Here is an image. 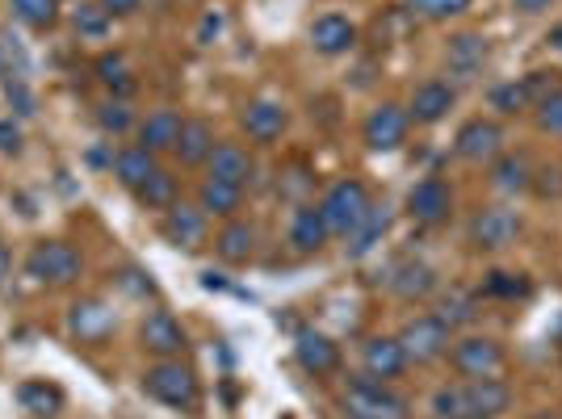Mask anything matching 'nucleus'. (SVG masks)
Instances as JSON below:
<instances>
[{"mask_svg": "<svg viewBox=\"0 0 562 419\" xmlns=\"http://www.w3.org/2000/svg\"><path fill=\"white\" fill-rule=\"evenodd\" d=\"M370 206H374V197H370L366 181H357V177H345V181H336V185L324 193V202H319V210H324V223H328V231L331 235H345V239H349V235L361 227V218L370 214Z\"/></svg>", "mask_w": 562, "mask_h": 419, "instance_id": "nucleus-3", "label": "nucleus"}, {"mask_svg": "<svg viewBox=\"0 0 562 419\" xmlns=\"http://www.w3.org/2000/svg\"><path fill=\"white\" fill-rule=\"evenodd\" d=\"M9 9H13V18L25 22L30 30H55L59 18H64L59 0H9Z\"/></svg>", "mask_w": 562, "mask_h": 419, "instance_id": "nucleus-35", "label": "nucleus"}, {"mask_svg": "<svg viewBox=\"0 0 562 419\" xmlns=\"http://www.w3.org/2000/svg\"><path fill=\"white\" fill-rule=\"evenodd\" d=\"M135 202H139L143 210H172L177 206V177H172L168 168H160L147 185L135 189Z\"/></svg>", "mask_w": 562, "mask_h": 419, "instance_id": "nucleus-36", "label": "nucleus"}, {"mask_svg": "<svg viewBox=\"0 0 562 419\" xmlns=\"http://www.w3.org/2000/svg\"><path fill=\"white\" fill-rule=\"evenodd\" d=\"M139 344L151 352L156 361H177V356L186 352L189 336H186V327L177 324L168 310H151L139 324Z\"/></svg>", "mask_w": 562, "mask_h": 419, "instance_id": "nucleus-10", "label": "nucleus"}, {"mask_svg": "<svg viewBox=\"0 0 562 419\" xmlns=\"http://www.w3.org/2000/svg\"><path fill=\"white\" fill-rule=\"evenodd\" d=\"M0 71H4V55H0Z\"/></svg>", "mask_w": 562, "mask_h": 419, "instance_id": "nucleus-51", "label": "nucleus"}, {"mask_svg": "<svg viewBox=\"0 0 562 419\" xmlns=\"http://www.w3.org/2000/svg\"><path fill=\"white\" fill-rule=\"evenodd\" d=\"M361 365H366V377L374 382H395L407 373V352L395 336H370L361 349Z\"/></svg>", "mask_w": 562, "mask_h": 419, "instance_id": "nucleus-15", "label": "nucleus"}, {"mask_svg": "<svg viewBox=\"0 0 562 419\" xmlns=\"http://www.w3.org/2000/svg\"><path fill=\"white\" fill-rule=\"evenodd\" d=\"M386 231H391V206H386V202H382V206H370V214L361 218V227L349 235V257H366V252H374V244Z\"/></svg>", "mask_w": 562, "mask_h": 419, "instance_id": "nucleus-31", "label": "nucleus"}, {"mask_svg": "<svg viewBox=\"0 0 562 419\" xmlns=\"http://www.w3.org/2000/svg\"><path fill=\"white\" fill-rule=\"evenodd\" d=\"M328 239H331V231H328V223H324V210L319 206L294 210V218H290V248H294V252L315 257Z\"/></svg>", "mask_w": 562, "mask_h": 419, "instance_id": "nucleus-23", "label": "nucleus"}, {"mask_svg": "<svg viewBox=\"0 0 562 419\" xmlns=\"http://www.w3.org/2000/svg\"><path fill=\"white\" fill-rule=\"evenodd\" d=\"M520 84H525V93H529V105H538V101H546L550 93H559L562 76L559 71H529Z\"/></svg>", "mask_w": 562, "mask_h": 419, "instance_id": "nucleus-43", "label": "nucleus"}, {"mask_svg": "<svg viewBox=\"0 0 562 419\" xmlns=\"http://www.w3.org/2000/svg\"><path fill=\"white\" fill-rule=\"evenodd\" d=\"M550 4H554V0H513L516 13H529V18H533V13H546Z\"/></svg>", "mask_w": 562, "mask_h": 419, "instance_id": "nucleus-47", "label": "nucleus"}, {"mask_svg": "<svg viewBox=\"0 0 562 419\" xmlns=\"http://www.w3.org/2000/svg\"><path fill=\"white\" fill-rule=\"evenodd\" d=\"M407 214L420 227H441L453 214V189L441 177H424L420 185H412V193H407Z\"/></svg>", "mask_w": 562, "mask_h": 419, "instance_id": "nucleus-11", "label": "nucleus"}, {"mask_svg": "<svg viewBox=\"0 0 562 419\" xmlns=\"http://www.w3.org/2000/svg\"><path fill=\"white\" fill-rule=\"evenodd\" d=\"M403 352H407V365H437L449 356V344H453V331H449L437 315H416L398 327L395 336Z\"/></svg>", "mask_w": 562, "mask_h": 419, "instance_id": "nucleus-5", "label": "nucleus"}, {"mask_svg": "<svg viewBox=\"0 0 562 419\" xmlns=\"http://www.w3.org/2000/svg\"><path fill=\"white\" fill-rule=\"evenodd\" d=\"M252 172H257V163H252V156H248L239 143H218L211 151V160H206V177L227 181V185H239V189H248Z\"/></svg>", "mask_w": 562, "mask_h": 419, "instance_id": "nucleus-22", "label": "nucleus"}, {"mask_svg": "<svg viewBox=\"0 0 562 419\" xmlns=\"http://www.w3.org/2000/svg\"><path fill=\"white\" fill-rule=\"evenodd\" d=\"M9 273V252H4V244H0V278Z\"/></svg>", "mask_w": 562, "mask_h": 419, "instance_id": "nucleus-50", "label": "nucleus"}, {"mask_svg": "<svg viewBox=\"0 0 562 419\" xmlns=\"http://www.w3.org/2000/svg\"><path fill=\"white\" fill-rule=\"evenodd\" d=\"M504 151V126L495 117H470L453 135V156L467 163H492Z\"/></svg>", "mask_w": 562, "mask_h": 419, "instance_id": "nucleus-9", "label": "nucleus"}, {"mask_svg": "<svg viewBox=\"0 0 562 419\" xmlns=\"http://www.w3.org/2000/svg\"><path fill=\"white\" fill-rule=\"evenodd\" d=\"M294 361L311 377H328V373L340 370V344L331 336H324V331H315V327H303L299 340H294Z\"/></svg>", "mask_w": 562, "mask_h": 419, "instance_id": "nucleus-14", "label": "nucleus"}, {"mask_svg": "<svg viewBox=\"0 0 562 419\" xmlns=\"http://www.w3.org/2000/svg\"><path fill=\"white\" fill-rule=\"evenodd\" d=\"M239 126H244V135L252 143H278L285 135V126H290V114H285V105L281 101H269V97H257V101H248L244 105V114H239Z\"/></svg>", "mask_w": 562, "mask_h": 419, "instance_id": "nucleus-13", "label": "nucleus"}, {"mask_svg": "<svg viewBox=\"0 0 562 419\" xmlns=\"http://www.w3.org/2000/svg\"><path fill=\"white\" fill-rule=\"evenodd\" d=\"M18 403L34 419H55L64 411V390L55 382H47V377H30V382L18 386Z\"/></svg>", "mask_w": 562, "mask_h": 419, "instance_id": "nucleus-29", "label": "nucleus"}, {"mask_svg": "<svg viewBox=\"0 0 562 419\" xmlns=\"http://www.w3.org/2000/svg\"><path fill=\"white\" fill-rule=\"evenodd\" d=\"M198 210H202L206 218H235V214L244 210V189L206 177V181L198 185Z\"/></svg>", "mask_w": 562, "mask_h": 419, "instance_id": "nucleus-28", "label": "nucleus"}, {"mask_svg": "<svg viewBox=\"0 0 562 419\" xmlns=\"http://www.w3.org/2000/svg\"><path fill=\"white\" fill-rule=\"evenodd\" d=\"M437 285L441 281H437V269L428 260H403V264H395V273H391V290H395V298H403V303L432 298Z\"/></svg>", "mask_w": 562, "mask_h": 419, "instance_id": "nucleus-20", "label": "nucleus"}, {"mask_svg": "<svg viewBox=\"0 0 562 419\" xmlns=\"http://www.w3.org/2000/svg\"><path fill=\"white\" fill-rule=\"evenodd\" d=\"M0 151H4V156H18V151H22V131H18V122H9V117L0 122Z\"/></svg>", "mask_w": 562, "mask_h": 419, "instance_id": "nucleus-44", "label": "nucleus"}, {"mask_svg": "<svg viewBox=\"0 0 562 419\" xmlns=\"http://www.w3.org/2000/svg\"><path fill=\"white\" fill-rule=\"evenodd\" d=\"M97 80L105 84V93L110 97H131L135 93V71H131V64H126V55H117V50H105V55H97Z\"/></svg>", "mask_w": 562, "mask_h": 419, "instance_id": "nucleus-30", "label": "nucleus"}, {"mask_svg": "<svg viewBox=\"0 0 562 419\" xmlns=\"http://www.w3.org/2000/svg\"><path fill=\"white\" fill-rule=\"evenodd\" d=\"M533 163H529V156L525 151H499L492 160V185L499 189V193H529L533 189Z\"/></svg>", "mask_w": 562, "mask_h": 419, "instance_id": "nucleus-27", "label": "nucleus"}, {"mask_svg": "<svg viewBox=\"0 0 562 419\" xmlns=\"http://www.w3.org/2000/svg\"><path fill=\"white\" fill-rule=\"evenodd\" d=\"M181 126H186V117L177 114V110H151L139 122V147H147L151 156H165V151L177 147Z\"/></svg>", "mask_w": 562, "mask_h": 419, "instance_id": "nucleus-24", "label": "nucleus"}, {"mask_svg": "<svg viewBox=\"0 0 562 419\" xmlns=\"http://www.w3.org/2000/svg\"><path fill=\"white\" fill-rule=\"evenodd\" d=\"M550 47L562 55V25H554V30H550Z\"/></svg>", "mask_w": 562, "mask_h": 419, "instance_id": "nucleus-48", "label": "nucleus"}, {"mask_svg": "<svg viewBox=\"0 0 562 419\" xmlns=\"http://www.w3.org/2000/svg\"><path fill=\"white\" fill-rule=\"evenodd\" d=\"M160 235H165L172 248H186V252H193V248H202V244H206V235H211V218H206L198 206L177 202L172 210H165Z\"/></svg>", "mask_w": 562, "mask_h": 419, "instance_id": "nucleus-12", "label": "nucleus"}, {"mask_svg": "<svg viewBox=\"0 0 562 419\" xmlns=\"http://www.w3.org/2000/svg\"><path fill=\"white\" fill-rule=\"evenodd\" d=\"M214 252L227 264H248L257 257V227L244 218H227V227L214 235Z\"/></svg>", "mask_w": 562, "mask_h": 419, "instance_id": "nucleus-26", "label": "nucleus"}, {"mask_svg": "<svg viewBox=\"0 0 562 419\" xmlns=\"http://www.w3.org/2000/svg\"><path fill=\"white\" fill-rule=\"evenodd\" d=\"M143 395L165 403L172 411H193L198 398H202V386H198V373L177 361H156L143 370Z\"/></svg>", "mask_w": 562, "mask_h": 419, "instance_id": "nucleus-1", "label": "nucleus"}, {"mask_svg": "<svg viewBox=\"0 0 562 419\" xmlns=\"http://www.w3.org/2000/svg\"><path fill=\"white\" fill-rule=\"evenodd\" d=\"M467 419H487V416H467Z\"/></svg>", "mask_w": 562, "mask_h": 419, "instance_id": "nucleus-52", "label": "nucleus"}, {"mask_svg": "<svg viewBox=\"0 0 562 419\" xmlns=\"http://www.w3.org/2000/svg\"><path fill=\"white\" fill-rule=\"evenodd\" d=\"M97 4H101L110 18H131V13H139L143 0H97Z\"/></svg>", "mask_w": 562, "mask_h": 419, "instance_id": "nucleus-46", "label": "nucleus"}, {"mask_svg": "<svg viewBox=\"0 0 562 419\" xmlns=\"http://www.w3.org/2000/svg\"><path fill=\"white\" fill-rule=\"evenodd\" d=\"M474 0H407V9L424 18V22H449V18H462Z\"/></svg>", "mask_w": 562, "mask_h": 419, "instance_id": "nucleus-39", "label": "nucleus"}, {"mask_svg": "<svg viewBox=\"0 0 562 419\" xmlns=\"http://www.w3.org/2000/svg\"><path fill=\"white\" fill-rule=\"evenodd\" d=\"M68 331L80 344H101V340L114 331V310L105 303H97V298H85V303L71 306Z\"/></svg>", "mask_w": 562, "mask_h": 419, "instance_id": "nucleus-21", "label": "nucleus"}, {"mask_svg": "<svg viewBox=\"0 0 562 419\" xmlns=\"http://www.w3.org/2000/svg\"><path fill=\"white\" fill-rule=\"evenodd\" d=\"M529 419H562V411H554V407H546V411H533Z\"/></svg>", "mask_w": 562, "mask_h": 419, "instance_id": "nucleus-49", "label": "nucleus"}, {"mask_svg": "<svg viewBox=\"0 0 562 419\" xmlns=\"http://www.w3.org/2000/svg\"><path fill=\"white\" fill-rule=\"evenodd\" d=\"M533 126H538L541 135H554V139H562V89L533 105Z\"/></svg>", "mask_w": 562, "mask_h": 419, "instance_id": "nucleus-40", "label": "nucleus"}, {"mask_svg": "<svg viewBox=\"0 0 562 419\" xmlns=\"http://www.w3.org/2000/svg\"><path fill=\"white\" fill-rule=\"evenodd\" d=\"M520 231H525V218L508 206H483L470 218V244L479 252H504L520 239Z\"/></svg>", "mask_w": 562, "mask_h": 419, "instance_id": "nucleus-7", "label": "nucleus"}, {"mask_svg": "<svg viewBox=\"0 0 562 419\" xmlns=\"http://www.w3.org/2000/svg\"><path fill=\"white\" fill-rule=\"evenodd\" d=\"M4 93H9V101L18 105V114H34V97L25 93L22 80H9V89H4Z\"/></svg>", "mask_w": 562, "mask_h": 419, "instance_id": "nucleus-45", "label": "nucleus"}, {"mask_svg": "<svg viewBox=\"0 0 562 419\" xmlns=\"http://www.w3.org/2000/svg\"><path fill=\"white\" fill-rule=\"evenodd\" d=\"M432 416L437 419H467V398H462V386H441L432 395Z\"/></svg>", "mask_w": 562, "mask_h": 419, "instance_id": "nucleus-42", "label": "nucleus"}, {"mask_svg": "<svg viewBox=\"0 0 562 419\" xmlns=\"http://www.w3.org/2000/svg\"><path fill=\"white\" fill-rule=\"evenodd\" d=\"M487 55H492V47H487L483 34H458V38L449 43V68L479 71L483 64H487Z\"/></svg>", "mask_w": 562, "mask_h": 419, "instance_id": "nucleus-34", "label": "nucleus"}, {"mask_svg": "<svg viewBox=\"0 0 562 419\" xmlns=\"http://www.w3.org/2000/svg\"><path fill=\"white\" fill-rule=\"evenodd\" d=\"M156 172H160V156H151V151H147V147H139V143H135V147H122V151L114 156L117 185L131 189V193L147 185Z\"/></svg>", "mask_w": 562, "mask_h": 419, "instance_id": "nucleus-25", "label": "nucleus"}, {"mask_svg": "<svg viewBox=\"0 0 562 419\" xmlns=\"http://www.w3.org/2000/svg\"><path fill=\"white\" fill-rule=\"evenodd\" d=\"M462 398H467V416H504L513 407V386L499 377H474L462 382Z\"/></svg>", "mask_w": 562, "mask_h": 419, "instance_id": "nucleus-18", "label": "nucleus"}, {"mask_svg": "<svg viewBox=\"0 0 562 419\" xmlns=\"http://www.w3.org/2000/svg\"><path fill=\"white\" fill-rule=\"evenodd\" d=\"M214 147H218V139H214L211 122H206V117H186V126H181V135H177L172 156H177L181 168H206Z\"/></svg>", "mask_w": 562, "mask_h": 419, "instance_id": "nucleus-19", "label": "nucleus"}, {"mask_svg": "<svg viewBox=\"0 0 562 419\" xmlns=\"http://www.w3.org/2000/svg\"><path fill=\"white\" fill-rule=\"evenodd\" d=\"M340 407L349 419H412L407 398L395 395L386 382H374V377H352L345 386Z\"/></svg>", "mask_w": 562, "mask_h": 419, "instance_id": "nucleus-2", "label": "nucleus"}, {"mask_svg": "<svg viewBox=\"0 0 562 419\" xmlns=\"http://www.w3.org/2000/svg\"><path fill=\"white\" fill-rule=\"evenodd\" d=\"M71 30L80 34V38H89V43H101L110 30H114V18L97 4V0H80V4H71Z\"/></svg>", "mask_w": 562, "mask_h": 419, "instance_id": "nucleus-32", "label": "nucleus"}, {"mask_svg": "<svg viewBox=\"0 0 562 419\" xmlns=\"http://www.w3.org/2000/svg\"><path fill=\"white\" fill-rule=\"evenodd\" d=\"M483 294L504 298V303H516V298L529 294V278H525V273H508V269H495V273H487V281H483Z\"/></svg>", "mask_w": 562, "mask_h": 419, "instance_id": "nucleus-38", "label": "nucleus"}, {"mask_svg": "<svg viewBox=\"0 0 562 419\" xmlns=\"http://www.w3.org/2000/svg\"><path fill=\"white\" fill-rule=\"evenodd\" d=\"M306 38H311V47L319 50V55H328V59H336V55H349L352 47H357V25L345 18V13H324V18H315L311 22V30H306Z\"/></svg>", "mask_w": 562, "mask_h": 419, "instance_id": "nucleus-16", "label": "nucleus"}, {"mask_svg": "<svg viewBox=\"0 0 562 419\" xmlns=\"http://www.w3.org/2000/svg\"><path fill=\"white\" fill-rule=\"evenodd\" d=\"M432 315H437V319H441L449 331H458V327L474 324L479 306H474V298H470L467 290H449V294H441V298L432 303Z\"/></svg>", "mask_w": 562, "mask_h": 419, "instance_id": "nucleus-33", "label": "nucleus"}, {"mask_svg": "<svg viewBox=\"0 0 562 419\" xmlns=\"http://www.w3.org/2000/svg\"><path fill=\"white\" fill-rule=\"evenodd\" d=\"M97 126H101L105 135H126V131L135 126L131 101H126V97H105V101L97 105Z\"/></svg>", "mask_w": 562, "mask_h": 419, "instance_id": "nucleus-37", "label": "nucleus"}, {"mask_svg": "<svg viewBox=\"0 0 562 419\" xmlns=\"http://www.w3.org/2000/svg\"><path fill=\"white\" fill-rule=\"evenodd\" d=\"M80 273H85V257L64 239H43L25 257V278H34L38 285H71L80 281Z\"/></svg>", "mask_w": 562, "mask_h": 419, "instance_id": "nucleus-4", "label": "nucleus"}, {"mask_svg": "<svg viewBox=\"0 0 562 419\" xmlns=\"http://www.w3.org/2000/svg\"><path fill=\"white\" fill-rule=\"evenodd\" d=\"M449 365L458 377H495V373L504 370V344L492 340V336H462V340H453L449 344Z\"/></svg>", "mask_w": 562, "mask_h": 419, "instance_id": "nucleus-6", "label": "nucleus"}, {"mask_svg": "<svg viewBox=\"0 0 562 419\" xmlns=\"http://www.w3.org/2000/svg\"><path fill=\"white\" fill-rule=\"evenodd\" d=\"M407 131H412V117H407V110L395 105V101L374 105V110L366 114V122H361V139H366L370 151H398V147L407 143Z\"/></svg>", "mask_w": 562, "mask_h": 419, "instance_id": "nucleus-8", "label": "nucleus"}, {"mask_svg": "<svg viewBox=\"0 0 562 419\" xmlns=\"http://www.w3.org/2000/svg\"><path fill=\"white\" fill-rule=\"evenodd\" d=\"M492 110H499V114H525V110H533L529 105V93H525V84L516 80V84H499L492 93Z\"/></svg>", "mask_w": 562, "mask_h": 419, "instance_id": "nucleus-41", "label": "nucleus"}, {"mask_svg": "<svg viewBox=\"0 0 562 419\" xmlns=\"http://www.w3.org/2000/svg\"><path fill=\"white\" fill-rule=\"evenodd\" d=\"M453 105H458V93L449 89L446 80H424L403 110H407V117H412L416 126H437Z\"/></svg>", "mask_w": 562, "mask_h": 419, "instance_id": "nucleus-17", "label": "nucleus"}]
</instances>
